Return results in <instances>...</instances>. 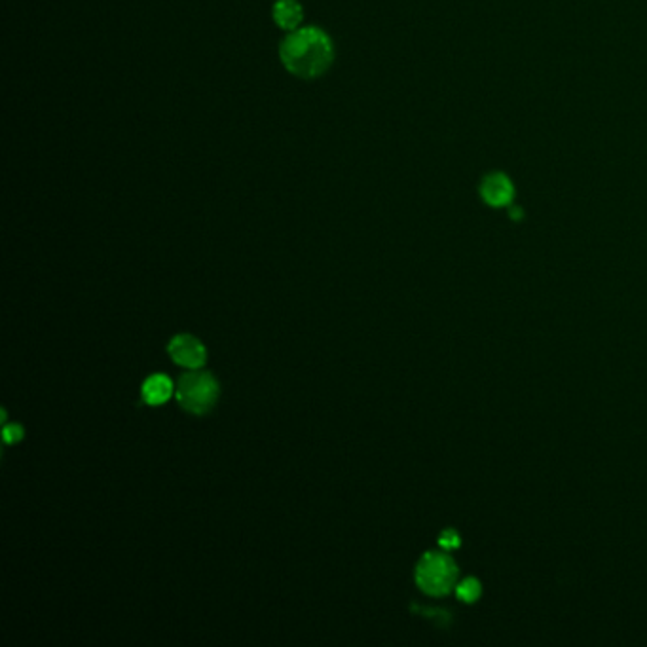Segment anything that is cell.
<instances>
[{
	"mask_svg": "<svg viewBox=\"0 0 647 647\" xmlns=\"http://www.w3.org/2000/svg\"><path fill=\"white\" fill-rule=\"evenodd\" d=\"M279 59L290 75L311 80L325 75L334 61V46L319 27H298L279 44Z\"/></svg>",
	"mask_w": 647,
	"mask_h": 647,
	"instance_id": "6da1fadb",
	"label": "cell"
},
{
	"mask_svg": "<svg viewBox=\"0 0 647 647\" xmlns=\"http://www.w3.org/2000/svg\"><path fill=\"white\" fill-rule=\"evenodd\" d=\"M175 392L182 408L200 416L215 406L221 389H218V382L209 372L192 371L179 378Z\"/></svg>",
	"mask_w": 647,
	"mask_h": 647,
	"instance_id": "7a4b0ae2",
	"label": "cell"
},
{
	"mask_svg": "<svg viewBox=\"0 0 647 647\" xmlns=\"http://www.w3.org/2000/svg\"><path fill=\"white\" fill-rule=\"evenodd\" d=\"M458 567L454 560L445 553H427L422 556L416 567V581L424 593L431 596H443L456 585Z\"/></svg>",
	"mask_w": 647,
	"mask_h": 647,
	"instance_id": "3957f363",
	"label": "cell"
},
{
	"mask_svg": "<svg viewBox=\"0 0 647 647\" xmlns=\"http://www.w3.org/2000/svg\"><path fill=\"white\" fill-rule=\"evenodd\" d=\"M169 355L177 364H182L186 369H200L207 361V350L198 338L190 334H179L169 342Z\"/></svg>",
	"mask_w": 647,
	"mask_h": 647,
	"instance_id": "277c9868",
	"label": "cell"
},
{
	"mask_svg": "<svg viewBox=\"0 0 647 647\" xmlns=\"http://www.w3.org/2000/svg\"><path fill=\"white\" fill-rule=\"evenodd\" d=\"M480 194L484 198L486 203H490L493 207H503L507 203H511L514 196V188L509 177L503 173H490L486 175L480 182Z\"/></svg>",
	"mask_w": 647,
	"mask_h": 647,
	"instance_id": "5b68a950",
	"label": "cell"
},
{
	"mask_svg": "<svg viewBox=\"0 0 647 647\" xmlns=\"http://www.w3.org/2000/svg\"><path fill=\"white\" fill-rule=\"evenodd\" d=\"M272 15H274L277 27L290 33V31H297L300 27L304 10L298 4V0H277L274 8H272Z\"/></svg>",
	"mask_w": 647,
	"mask_h": 647,
	"instance_id": "8992f818",
	"label": "cell"
},
{
	"mask_svg": "<svg viewBox=\"0 0 647 647\" xmlns=\"http://www.w3.org/2000/svg\"><path fill=\"white\" fill-rule=\"evenodd\" d=\"M173 393V384L168 376L154 374L142 384V401L149 405H162Z\"/></svg>",
	"mask_w": 647,
	"mask_h": 647,
	"instance_id": "52a82bcc",
	"label": "cell"
},
{
	"mask_svg": "<svg viewBox=\"0 0 647 647\" xmlns=\"http://www.w3.org/2000/svg\"><path fill=\"white\" fill-rule=\"evenodd\" d=\"M456 594H458L459 600L467 602V604H473L475 600H479L480 594H482V585H480L479 579H475V577H467L459 583L458 587H456Z\"/></svg>",
	"mask_w": 647,
	"mask_h": 647,
	"instance_id": "ba28073f",
	"label": "cell"
},
{
	"mask_svg": "<svg viewBox=\"0 0 647 647\" xmlns=\"http://www.w3.org/2000/svg\"><path fill=\"white\" fill-rule=\"evenodd\" d=\"M438 545L443 546V549H456L459 546V535L456 530H445V532L440 533V537H438Z\"/></svg>",
	"mask_w": 647,
	"mask_h": 647,
	"instance_id": "9c48e42d",
	"label": "cell"
},
{
	"mask_svg": "<svg viewBox=\"0 0 647 647\" xmlns=\"http://www.w3.org/2000/svg\"><path fill=\"white\" fill-rule=\"evenodd\" d=\"M2 435H4V443L12 445V443H17V440L23 438V427H21V425H15V424L6 425V427H4V431H2Z\"/></svg>",
	"mask_w": 647,
	"mask_h": 647,
	"instance_id": "30bf717a",
	"label": "cell"
}]
</instances>
